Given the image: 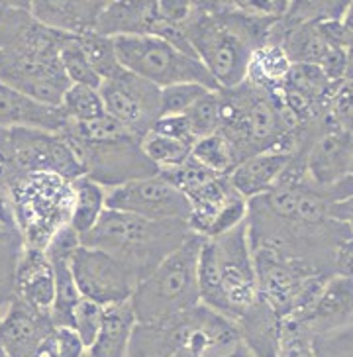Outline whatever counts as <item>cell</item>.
I'll return each instance as SVG.
<instances>
[{
	"mask_svg": "<svg viewBox=\"0 0 353 357\" xmlns=\"http://www.w3.org/2000/svg\"><path fill=\"white\" fill-rule=\"evenodd\" d=\"M232 357H251V356H250V354H248V351H246V349H243V347H241L238 354H234V356H232Z\"/></svg>",
	"mask_w": 353,
	"mask_h": 357,
	"instance_id": "obj_47",
	"label": "cell"
},
{
	"mask_svg": "<svg viewBox=\"0 0 353 357\" xmlns=\"http://www.w3.org/2000/svg\"><path fill=\"white\" fill-rule=\"evenodd\" d=\"M206 93L208 89L195 83L165 86V89H161V95H159V116H183L200 96Z\"/></svg>",
	"mask_w": 353,
	"mask_h": 357,
	"instance_id": "obj_36",
	"label": "cell"
},
{
	"mask_svg": "<svg viewBox=\"0 0 353 357\" xmlns=\"http://www.w3.org/2000/svg\"><path fill=\"white\" fill-rule=\"evenodd\" d=\"M142 149L146 158L156 165L157 171L173 169L190 158V146L171 137L157 136L153 132H147L142 137Z\"/></svg>",
	"mask_w": 353,
	"mask_h": 357,
	"instance_id": "obj_31",
	"label": "cell"
},
{
	"mask_svg": "<svg viewBox=\"0 0 353 357\" xmlns=\"http://www.w3.org/2000/svg\"><path fill=\"white\" fill-rule=\"evenodd\" d=\"M179 357H185V356H179Z\"/></svg>",
	"mask_w": 353,
	"mask_h": 357,
	"instance_id": "obj_50",
	"label": "cell"
},
{
	"mask_svg": "<svg viewBox=\"0 0 353 357\" xmlns=\"http://www.w3.org/2000/svg\"><path fill=\"white\" fill-rule=\"evenodd\" d=\"M183 116L187 118L190 132L197 139L216 134L222 126L218 91H208Z\"/></svg>",
	"mask_w": 353,
	"mask_h": 357,
	"instance_id": "obj_34",
	"label": "cell"
},
{
	"mask_svg": "<svg viewBox=\"0 0 353 357\" xmlns=\"http://www.w3.org/2000/svg\"><path fill=\"white\" fill-rule=\"evenodd\" d=\"M190 234L185 220H149L106 208L93 228L81 236V243L110 253L140 283L167 255L187 242Z\"/></svg>",
	"mask_w": 353,
	"mask_h": 357,
	"instance_id": "obj_3",
	"label": "cell"
},
{
	"mask_svg": "<svg viewBox=\"0 0 353 357\" xmlns=\"http://www.w3.org/2000/svg\"><path fill=\"white\" fill-rule=\"evenodd\" d=\"M260 296L280 316H302L330 277L318 275L310 265L287 255L251 248Z\"/></svg>",
	"mask_w": 353,
	"mask_h": 357,
	"instance_id": "obj_9",
	"label": "cell"
},
{
	"mask_svg": "<svg viewBox=\"0 0 353 357\" xmlns=\"http://www.w3.org/2000/svg\"><path fill=\"white\" fill-rule=\"evenodd\" d=\"M59 63H61L63 73L71 84H83V86L98 89L103 83L100 77L94 73L93 67L87 61L83 50H81L75 36H67V40L63 42L61 50H59Z\"/></svg>",
	"mask_w": 353,
	"mask_h": 357,
	"instance_id": "obj_33",
	"label": "cell"
},
{
	"mask_svg": "<svg viewBox=\"0 0 353 357\" xmlns=\"http://www.w3.org/2000/svg\"><path fill=\"white\" fill-rule=\"evenodd\" d=\"M289 158L291 155H285V153L263 151L253 158L243 159L228 175L232 189L246 200L269 192L275 189L277 178H279L283 167L287 165Z\"/></svg>",
	"mask_w": 353,
	"mask_h": 357,
	"instance_id": "obj_22",
	"label": "cell"
},
{
	"mask_svg": "<svg viewBox=\"0 0 353 357\" xmlns=\"http://www.w3.org/2000/svg\"><path fill=\"white\" fill-rule=\"evenodd\" d=\"M198 294L202 305L232 320L261 298L246 222L224 236L204 238L198 255Z\"/></svg>",
	"mask_w": 353,
	"mask_h": 357,
	"instance_id": "obj_2",
	"label": "cell"
},
{
	"mask_svg": "<svg viewBox=\"0 0 353 357\" xmlns=\"http://www.w3.org/2000/svg\"><path fill=\"white\" fill-rule=\"evenodd\" d=\"M135 320L130 301L118 305L104 306L100 330L93 346L87 349L89 357H128V347L132 340Z\"/></svg>",
	"mask_w": 353,
	"mask_h": 357,
	"instance_id": "obj_24",
	"label": "cell"
},
{
	"mask_svg": "<svg viewBox=\"0 0 353 357\" xmlns=\"http://www.w3.org/2000/svg\"><path fill=\"white\" fill-rule=\"evenodd\" d=\"M22 248L18 228L0 224V298L14 301V271Z\"/></svg>",
	"mask_w": 353,
	"mask_h": 357,
	"instance_id": "obj_32",
	"label": "cell"
},
{
	"mask_svg": "<svg viewBox=\"0 0 353 357\" xmlns=\"http://www.w3.org/2000/svg\"><path fill=\"white\" fill-rule=\"evenodd\" d=\"M14 298L38 312L50 314L55 301V279L43 250L22 248L14 271Z\"/></svg>",
	"mask_w": 353,
	"mask_h": 357,
	"instance_id": "obj_17",
	"label": "cell"
},
{
	"mask_svg": "<svg viewBox=\"0 0 353 357\" xmlns=\"http://www.w3.org/2000/svg\"><path fill=\"white\" fill-rule=\"evenodd\" d=\"M8 190L14 224L24 248L45 250L55 231L69 224L73 185L53 173H30L2 185Z\"/></svg>",
	"mask_w": 353,
	"mask_h": 357,
	"instance_id": "obj_7",
	"label": "cell"
},
{
	"mask_svg": "<svg viewBox=\"0 0 353 357\" xmlns=\"http://www.w3.org/2000/svg\"><path fill=\"white\" fill-rule=\"evenodd\" d=\"M306 183L302 187L328 200L352 199V132H326L304 153Z\"/></svg>",
	"mask_w": 353,
	"mask_h": 357,
	"instance_id": "obj_12",
	"label": "cell"
},
{
	"mask_svg": "<svg viewBox=\"0 0 353 357\" xmlns=\"http://www.w3.org/2000/svg\"><path fill=\"white\" fill-rule=\"evenodd\" d=\"M190 158L197 159L200 165L214 171L220 177H228L238 165L232 146L220 132L197 139L190 147Z\"/></svg>",
	"mask_w": 353,
	"mask_h": 357,
	"instance_id": "obj_27",
	"label": "cell"
},
{
	"mask_svg": "<svg viewBox=\"0 0 353 357\" xmlns=\"http://www.w3.org/2000/svg\"><path fill=\"white\" fill-rule=\"evenodd\" d=\"M71 185H73V208H71L69 226L79 236H84L106 211V189L87 177L77 178Z\"/></svg>",
	"mask_w": 353,
	"mask_h": 357,
	"instance_id": "obj_26",
	"label": "cell"
},
{
	"mask_svg": "<svg viewBox=\"0 0 353 357\" xmlns=\"http://www.w3.org/2000/svg\"><path fill=\"white\" fill-rule=\"evenodd\" d=\"M71 275L83 298L110 306L130 301L137 279L110 253L81 245L71 257Z\"/></svg>",
	"mask_w": 353,
	"mask_h": 357,
	"instance_id": "obj_14",
	"label": "cell"
},
{
	"mask_svg": "<svg viewBox=\"0 0 353 357\" xmlns=\"http://www.w3.org/2000/svg\"><path fill=\"white\" fill-rule=\"evenodd\" d=\"M353 6V2L338 0H296L289 4V10L283 16L291 24H320L328 20H342L343 14Z\"/></svg>",
	"mask_w": 353,
	"mask_h": 357,
	"instance_id": "obj_30",
	"label": "cell"
},
{
	"mask_svg": "<svg viewBox=\"0 0 353 357\" xmlns=\"http://www.w3.org/2000/svg\"><path fill=\"white\" fill-rule=\"evenodd\" d=\"M204 238L190 234L187 242L135 284L130 296L137 324H161L200 305L198 255Z\"/></svg>",
	"mask_w": 353,
	"mask_h": 357,
	"instance_id": "obj_5",
	"label": "cell"
},
{
	"mask_svg": "<svg viewBox=\"0 0 353 357\" xmlns=\"http://www.w3.org/2000/svg\"><path fill=\"white\" fill-rule=\"evenodd\" d=\"M299 318L312 336L353 328V279L343 275L330 277L314 298L310 308Z\"/></svg>",
	"mask_w": 353,
	"mask_h": 357,
	"instance_id": "obj_16",
	"label": "cell"
},
{
	"mask_svg": "<svg viewBox=\"0 0 353 357\" xmlns=\"http://www.w3.org/2000/svg\"><path fill=\"white\" fill-rule=\"evenodd\" d=\"M63 116L67 118V122L71 124H83L91 122L104 116V105L98 89L83 86V84H71L67 89V93L63 95L61 105Z\"/></svg>",
	"mask_w": 353,
	"mask_h": 357,
	"instance_id": "obj_28",
	"label": "cell"
},
{
	"mask_svg": "<svg viewBox=\"0 0 353 357\" xmlns=\"http://www.w3.org/2000/svg\"><path fill=\"white\" fill-rule=\"evenodd\" d=\"M353 6L343 14L342 20H328L316 24L318 32L332 50H342V52H352L353 45Z\"/></svg>",
	"mask_w": 353,
	"mask_h": 357,
	"instance_id": "obj_39",
	"label": "cell"
},
{
	"mask_svg": "<svg viewBox=\"0 0 353 357\" xmlns=\"http://www.w3.org/2000/svg\"><path fill=\"white\" fill-rule=\"evenodd\" d=\"M30 173H53L69 183L84 177L81 161L61 134L10 128L0 147V185Z\"/></svg>",
	"mask_w": 353,
	"mask_h": 357,
	"instance_id": "obj_10",
	"label": "cell"
},
{
	"mask_svg": "<svg viewBox=\"0 0 353 357\" xmlns=\"http://www.w3.org/2000/svg\"><path fill=\"white\" fill-rule=\"evenodd\" d=\"M157 20V6L151 0L106 2L98 16L94 32L106 38L147 36Z\"/></svg>",
	"mask_w": 353,
	"mask_h": 357,
	"instance_id": "obj_23",
	"label": "cell"
},
{
	"mask_svg": "<svg viewBox=\"0 0 353 357\" xmlns=\"http://www.w3.org/2000/svg\"><path fill=\"white\" fill-rule=\"evenodd\" d=\"M81 245H83V243H81V236H79L69 224H65L63 228H59V230L53 234L52 240L47 242L43 252H45V257H47L50 261H57V259H61V261H71L73 253L77 252Z\"/></svg>",
	"mask_w": 353,
	"mask_h": 357,
	"instance_id": "obj_40",
	"label": "cell"
},
{
	"mask_svg": "<svg viewBox=\"0 0 353 357\" xmlns=\"http://www.w3.org/2000/svg\"><path fill=\"white\" fill-rule=\"evenodd\" d=\"M234 4L239 10L251 14V16L280 20L289 10L291 2H287V0H234Z\"/></svg>",
	"mask_w": 353,
	"mask_h": 357,
	"instance_id": "obj_42",
	"label": "cell"
},
{
	"mask_svg": "<svg viewBox=\"0 0 353 357\" xmlns=\"http://www.w3.org/2000/svg\"><path fill=\"white\" fill-rule=\"evenodd\" d=\"M218 95L222 114L218 132L228 139L238 163L263 151H273L289 134L275 93L243 81L232 89H220Z\"/></svg>",
	"mask_w": 353,
	"mask_h": 357,
	"instance_id": "obj_6",
	"label": "cell"
},
{
	"mask_svg": "<svg viewBox=\"0 0 353 357\" xmlns=\"http://www.w3.org/2000/svg\"><path fill=\"white\" fill-rule=\"evenodd\" d=\"M106 208L149 220L187 222L190 214L187 197L159 173L106 190Z\"/></svg>",
	"mask_w": 353,
	"mask_h": 357,
	"instance_id": "obj_15",
	"label": "cell"
},
{
	"mask_svg": "<svg viewBox=\"0 0 353 357\" xmlns=\"http://www.w3.org/2000/svg\"><path fill=\"white\" fill-rule=\"evenodd\" d=\"M149 132H153L157 136L171 137V139H176V142H183V144H187L190 147L197 142V137L193 136L185 116H159Z\"/></svg>",
	"mask_w": 353,
	"mask_h": 357,
	"instance_id": "obj_41",
	"label": "cell"
},
{
	"mask_svg": "<svg viewBox=\"0 0 353 357\" xmlns=\"http://www.w3.org/2000/svg\"><path fill=\"white\" fill-rule=\"evenodd\" d=\"M0 83L38 102L59 106L71 86L59 63V53L0 50Z\"/></svg>",
	"mask_w": 353,
	"mask_h": 357,
	"instance_id": "obj_11",
	"label": "cell"
},
{
	"mask_svg": "<svg viewBox=\"0 0 353 357\" xmlns=\"http://www.w3.org/2000/svg\"><path fill=\"white\" fill-rule=\"evenodd\" d=\"M103 308L104 306L96 305L89 298H79L77 305L73 306L71 312V328L77 332V336L81 337V342L84 347L93 346V342L96 340V334L100 330V322H103Z\"/></svg>",
	"mask_w": 353,
	"mask_h": 357,
	"instance_id": "obj_37",
	"label": "cell"
},
{
	"mask_svg": "<svg viewBox=\"0 0 353 357\" xmlns=\"http://www.w3.org/2000/svg\"><path fill=\"white\" fill-rule=\"evenodd\" d=\"M277 22L246 14L234 0H218L195 2L183 28L198 61L206 67L218 89H232L246 81L251 55L267 43Z\"/></svg>",
	"mask_w": 353,
	"mask_h": 357,
	"instance_id": "obj_1",
	"label": "cell"
},
{
	"mask_svg": "<svg viewBox=\"0 0 353 357\" xmlns=\"http://www.w3.org/2000/svg\"><path fill=\"white\" fill-rule=\"evenodd\" d=\"M83 357H89V356H87V354H84V356Z\"/></svg>",
	"mask_w": 353,
	"mask_h": 357,
	"instance_id": "obj_49",
	"label": "cell"
},
{
	"mask_svg": "<svg viewBox=\"0 0 353 357\" xmlns=\"http://www.w3.org/2000/svg\"><path fill=\"white\" fill-rule=\"evenodd\" d=\"M53 334V332H52ZM50 336L43 340L40 346L33 349V354L30 357H59L57 356V349H55V344H53V336Z\"/></svg>",
	"mask_w": 353,
	"mask_h": 357,
	"instance_id": "obj_45",
	"label": "cell"
},
{
	"mask_svg": "<svg viewBox=\"0 0 353 357\" xmlns=\"http://www.w3.org/2000/svg\"><path fill=\"white\" fill-rule=\"evenodd\" d=\"M291 71V61L279 43L267 42L251 55L246 81L265 91H277Z\"/></svg>",
	"mask_w": 353,
	"mask_h": 357,
	"instance_id": "obj_25",
	"label": "cell"
},
{
	"mask_svg": "<svg viewBox=\"0 0 353 357\" xmlns=\"http://www.w3.org/2000/svg\"><path fill=\"white\" fill-rule=\"evenodd\" d=\"M98 93L103 98L104 112L140 139L159 118L161 89L126 69L110 79H104Z\"/></svg>",
	"mask_w": 353,
	"mask_h": 357,
	"instance_id": "obj_13",
	"label": "cell"
},
{
	"mask_svg": "<svg viewBox=\"0 0 353 357\" xmlns=\"http://www.w3.org/2000/svg\"><path fill=\"white\" fill-rule=\"evenodd\" d=\"M61 136L73 147L83 165L84 177L106 190L159 173L146 158L142 139L108 114L83 124L69 122L63 128Z\"/></svg>",
	"mask_w": 353,
	"mask_h": 357,
	"instance_id": "obj_4",
	"label": "cell"
},
{
	"mask_svg": "<svg viewBox=\"0 0 353 357\" xmlns=\"http://www.w3.org/2000/svg\"><path fill=\"white\" fill-rule=\"evenodd\" d=\"M112 42L120 67L156 84L157 89L195 83L208 91H220L212 75L197 57L181 53L163 40L151 36H120L112 38Z\"/></svg>",
	"mask_w": 353,
	"mask_h": 357,
	"instance_id": "obj_8",
	"label": "cell"
},
{
	"mask_svg": "<svg viewBox=\"0 0 353 357\" xmlns=\"http://www.w3.org/2000/svg\"><path fill=\"white\" fill-rule=\"evenodd\" d=\"M277 357H312V334L294 316L283 318Z\"/></svg>",
	"mask_w": 353,
	"mask_h": 357,
	"instance_id": "obj_35",
	"label": "cell"
},
{
	"mask_svg": "<svg viewBox=\"0 0 353 357\" xmlns=\"http://www.w3.org/2000/svg\"><path fill=\"white\" fill-rule=\"evenodd\" d=\"M104 0H36L30 2V14L42 26L67 36L93 32Z\"/></svg>",
	"mask_w": 353,
	"mask_h": 357,
	"instance_id": "obj_19",
	"label": "cell"
},
{
	"mask_svg": "<svg viewBox=\"0 0 353 357\" xmlns=\"http://www.w3.org/2000/svg\"><path fill=\"white\" fill-rule=\"evenodd\" d=\"M52 336L59 357H83L87 354V347L81 342V337L77 336L73 328L55 326Z\"/></svg>",
	"mask_w": 353,
	"mask_h": 357,
	"instance_id": "obj_43",
	"label": "cell"
},
{
	"mask_svg": "<svg viewBox=\"0 0 353 357\" xmlns=\"http://www.w3.org/2000/svg\"><path fill=\"white\" fill-rule=\"evenodd\" d=\"M241 347L251 357H277L280 337V318L263 298L234 318Z\"/></svg>",
	"mask_w": 353,
	"mask_h": 357,
	"instance_id": "obj_21",
	"label": "cell"
},
{
	"mask_svg": "<svg viewBox=\"0 0 353 357\" xmlns=\"http://www.w3.org/2000/svg\"><path fill=\"white\" fill-rule=\"evenodd\" d=\"M53 328L52 316L14 298L0 320V344L10 357H30Z\"/></svg>",
	"mask_w": 353,
	"mask_h": 357,
	"instance_id": "obj_18",
	"label": "cell"
},
{
	"mask_svg": "<svg viewBox=\"0 0 353 357\" xmlns=\"http://www.w3.org/2000/svg\"><path fill=\"white\" fill-rule=\"evenodd\" d=\"M67 118L63 116L59 106H50L38 102L30 96L22 95L10 86L0 83V126L2 128H26L61 134L67 126Z\"/></svg>",
	"mask_w": 353,
	"mask_h": 357,
	"instance_id": "obj_20",
	"label": "cell"
},
{
	"mask_svg": "<svg viewBox=\"0 0 353 357\" xmlns=\"http://www.w3.org/2000/svg\"><path fill=\"white\" fill-rule=\"evenodd\" d=\"M12 301H6V298H0V320H2V316L6 312V308L10 306Z\"/></svg>",
	"mask_w": 353,
	"mask_h": 357,
	"instance_id": "obj_46",
	"label": "cell"
},
{
	"mask_svg": "<svg viewBox=\"0 0 353 357\" xmlns=\"http://www.w3.org/2000/svg\"><path fill=\"white\" fill-rule=\"evenodd\" d=\"M156 6L161 20L171 22L176 26H185V22L193 14L195 2H190V0H161V2H156Z\"/></svg>",
	"mask_w": 353,
	"mask_h": 357,
	"instance_id": "obj_44",
	"label": "cell"
},
{
	"mask_svg": "<svg viewBox=\"0 0 353 357\" xmlns=\"http://www.w3.org/2000/svg\"><path fill=\"white\" fill-rule=\"evenodd\" d=\"M0 357H10L8 354H6V349H4V346L0 344Z\"/></svg>",
	"mask_w": 353,
	"mask_h": 357,
	"instance_id": "obj_48",
	"label": "cell"
},
{
	"mask_svg": "<svg viewBox=\"0 0 353 357\" xmlns=\"http://www.w3.org/2000/svg\"><path fill=\"white\" fill-rule=\"evenodd\" d=\"M75 38L81 45L89 65L93 67L94 73L100 77V81L110 79V77H114L122 71V67L118 63V57H116L112 38L100 36L94 30L83 33V36H75Z\"/></svg>",
	"mask_w": 353,
	"mask_h": 357,
	"instance_id": "obj_29",
	"label": "cell"
},
{
	"mask_svg": "<svg viewBox=\"0 0 353 357\" xmlns=\"http://www.w3.org/2000/svg\"><path fill=\"white\" fill-rule=\"evenodd\" d=\"M312 357H352V328L312 336Z\"/></svg>",
	"mask_w": 353,
	"mask_h": 357,
	"instance_id": "obj_38",
	"label": "cell"
}]
</instances>
